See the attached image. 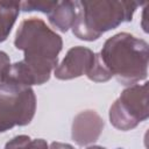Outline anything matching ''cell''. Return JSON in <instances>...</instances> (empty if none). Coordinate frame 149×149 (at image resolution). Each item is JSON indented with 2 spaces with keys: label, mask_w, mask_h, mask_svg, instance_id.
Masks as SVG:
<instances>
[{
  "label": "cell",
  "mask_w": 149,
  "mask_h": 149,
  "mask_svg": "<svg viewBox=\"0 0 149 149\" xmlns=\"http://www.w3.org/2000/svg\"><path fill=\"white\" fill-rule=\"evenodd\" d=\"M14 45L24 52V57L10 64L3 81L29 87L47 83L51 71L58 65V54L63 47L62 37L43 20L30 17L20 23Z\"/></svg>",
  "instance_id": "obj_1"
},
{
  "label": "cell",
  "mask_w": 149,
  "mask_h": 149,
  "mask_svg": "<svg viewBox=\"0 0 149 149\" xmlns=\"http://www.w3.org/2000/svg\"><path fill=\"white\" fill-rule=\"evenodd\" d=\"M99 56L111 72L122 85H134L147 78L149 45L129 33H118L107 38Z\"/></svg>",
  "instance_id": "obj_2"
},
{
  "label": "cell",
  "mask_w": 149,
  "mask_h": 149,
  "mask_svg": "<svg viewBox=\"0 0 149 149\" xmlns=\"http://www.w3.org/2000/svg\"><path fill=\"white\" fill-rule=\"evenodd\" d=\"M143 3L116 0L76 1L72 33L79 40H98L104 33L119 27L123 22L132 21L135 10Z\"/></svg>",
  "instance_id": "obj_3"
},
{
  "label": "cell",
  "mask_w": 149,
  "mask_h": 149,
  "mask_svg": "<svg viewBox=\"0 0 149 149\" xmlns=\"http://www.w3.org/2000/svg\"><path fill=\"white\" fill-rule=\"evenodd\" d=\"M36 111V95L29 86L0 84V133L30 123Z\"/></svg>",
  "instance_id": "obj_4"
},
{
  "label": "cell",
  "mask_w": 149,
  "mask_h": 149,
  "mask_svg": "<svg viewBox=\"0 0 149 149\" xmlns=\"http://www.w3.org/2000/svg\"><path fill=\"white\" fill-rule=\"evenodd\" d=\"M149 116L148 83L125 88L109 108V121L116 129L130 130Z\"/></svg>",
  "instance_id": "obj_5"
},
{
  "label": "cell",
  "mask_w": 149,
  "mask_h": 149,
  "mask_svg": "<svg viewBox=\"0 0 149 149\" xmlns=\"http://www.w3.org/2000/svg\"><path fill=\"white\" fill-rule=\"evenodd\" d=\"M95 62V54L81 45L71 48L61 64H58L54 71L55 77L61 80H69L83 74L87 76L91 73Z\"/></svg>",
  "instance_id": "obj_6"
},
{
  "label": "cell",
  "mask_w": 149,
  "mask_h": 149,
  "mask_svg": "<svg viewBox=\"0 0 149 149\" xmlns=\"http://www.w3.org/2000/svg\"><path fill=\"white\" fill-rule=\"evenodd\" d=\"M104 126L102 118L95 111L85 109L73 119L71 128L72 140L80 147L94 143L99 139Z\"/></svg>",
  "instance_id": "obj_7"
},
{
  "label": "cell",
  "mask_w": 149,
  "mask_h": 149,
  "mask_svg": "<svg viewBox=\"0 0 149 149\" xmlns=\"http://www.w3.org/2000/svg\"><path fill=\"white\" fill-rule=\"evenodd\" d=\"M76 17V1H57L56 6L48 14L51 26L62 33L68 31Z\"/></svg>",
  "instance_id": "obj_8"
},
{
  "label": "cell",
  "mask_w": 149,
  "mask_h": 149,
  "mask_svg": "<svg viewBox=\"0 0 149 149\" xmlns=\"http://www.w3.org/2000/svg\"><path fill=\"white\" fill-rule=\"evenodd\" d=\"M21 10V2L0 1V43L6 41Z\"/></svg>",
  "instance_id": "obj_9"
},
{
  "label": "cell",
  "mask_w": 149,
  "mask_h": 149,
  "mask_svg": "<svg viewBox=\"0 0 149 149\" xmlns=\"http://www.w3.org/2000/svg\"><path fill=\"white\" fill-rule=\"evenodd\" d=\"M5 149H49L43 139H30L27 135H17L9 140Z\"/></svg>",
  "instance_id": "obj_10"
},
{
  "label": "cell",
  "mask_w": 149,
  "mask_h": 149,
  "mask_svg": "<svg viewBox=\"0 0 149 149\" xmlns=\"http://www.w3.org/2000/svg\"><path fill=\"white\" fill-rule=\"evenodd\" d=\"M56 3L57 1H24L21 2V9L24 12H42L48 15Z\"/></svg>",
  "instance_id": "obj_11"
},
{
  "label": "cell",
  "mask_w": 149,
  "mask_h": 149,
  "mask_svg": "<svg viewBox=\"0 0 149 149\" xmlns=\"http://www.w3.org/2000/svg\"><path fill=\"white\" fill-rule=\"evenodd\" d=\"M10 66L9 57L6 52L0 51V83H2L7 76V72Z\"/></svg>",
  "instance_id": "obj_12"
},
{
  "label": "cell",
  "mask_w": 149,
  "mask_h": 149,
  "mask_svg": "<svg viewBox=\"0 0 149 149\" xmlns=\"http://www.w3.org/2000/svg\"><path fill=\"white\" fill-rule=\"evenodd\" d=\"M49 149H74L71 144L69 143H62V142H52L50 146H49ZM86 149H106L104 147H100V146H90L87 147Z\"/></svg>",
  "instance_id": "obj_13"
},
{
  "label": "cell",
  "mask_w": 149,
  "mask_h": 149,
  "mask_svg": "<svg viewBox=\"0 0 149 149\" xmlns=\"http://www.w3.org/2000/svg\"><path fill=\"white\" fill-rule=\"evenodd\" d=\"M0 84H1V83H0Z\"/></svg>",
  "instance_id": "obj_14"
}]
</instances>
